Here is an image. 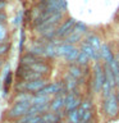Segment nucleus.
Listing matches in <instances>:
<instances>
[{"instance_id":"1","label":"nucleus","mask_w":119,"mask_h":123,"mask_svg":"<svg viewBox=\"0 0 119 123\" xmlns=\"http://www.w3.org/2000/svg\"><path fill=\"white\" fill-rule=\"evenodd\" d=\"M49 83V81L46 78H40V80H35V81H18V83L14 85V88L17 92L21 91H27L31 94H37L40 90H42L46 85Z\"/></svg>"},{"instance_id":"2","label":"nucleus","mask_w":119,"mask_h":123,"mask_svg":"<svg viewBox=\"0 0 119 123\" xmlns=\"http://www.w3.org/2000/svg\"><path fill=\"white\" fill-rule=\"evenodd\" d=\"M102 113L107 119H115L119 115V101L115 91L107 98L102 99Z\"/></svg>"},{"instance_id":"3","label":"nucleus","mask_w":119,"mask_h":123,"mask_svg":"<svg viewBox=\"0 0 119 123\" xmlns=\"http://www.w3.org/2000/svg\"><path fill=\"white\" fill-rule=\"evenodd\" d=\"M94 77H92V88L96 94H101L102 86L105 83V71H104V64L101 62H94Z\"/></svg>"},{"instance_id":"4","label":"nucleus","mask_w":119,"mask_h":123,"mask_svg":"<svg viewBox=\"0 0 119 123\" xmlns=\"http://www.w3.org/2000/svg\"><path fill=\"white\" fill-rule=\"evenodd\" d=\"M31 108L30 101H23V103H15L12 104V106L6 110V118L9 121H18L22 117H24L27 114V111Z\"/></svg>"},{"instance_id":"5","label":"nucleus","mask_w":119,"mask_h":123,"mask_svg":"<svg viewBox=\"0 0 119 123\" xmlns=\"http://www.w3.org/2000/svg\"><path fill=\"white\" fill-rule=\"evenodd\" d=\"M76 22L77 21L72 17H69V18L65 19V21L61 22L59 25V27H58V30H56V38H59V40H65V38L72 33L73 28H74V26H76Z\"/></svg>"},{"instance_id":"6","label":"nucleus","mask_w":119,"mask_h":123,"mask_svg":"<svg viewBox=\"0 0 119 123\" xmlns=\"http://www.w3.org/2000/svg\"><path fill=\"white\" fill-rule=\"evenodd\" d=\"M45 4L46 10L50 14L54 13H63L67 12V0H40Z\"/></svg>"},{"instance_id":"7","label":"nucleus","mask_w":119,"mask_h":123,"mask_svg":"<svg viewBox=\"0 0 119 123\" xmlns=\"http://www.w3.org/2000/svg\"><path fill=\"white\" fill-rule=\"evenodd\" d=\"M81 103H82V98L78 96L76 92H67V96H65V106L64 110L65 113L74 109H78L81 106Z\"/></svg>"},{"instance_id":"8","label":"nucleus","mask_w":119,"mask_h":123,"mask_svg":"<svg viewBox=\"0 0 119 123\" xmlns=\"http://www.w3.org/2000/svg\"><path fill=\"white\" fill-rule=\"evenodd\" d=\"M65 96H67V92H61V94H58L56 96H54L53 100L50 101V110L55 111V113H60L61 110H64Z\"/></svg>"},{"instance_id":"9","label":"nucleus","mask_w":119,"mask_h":123,"mask_svg":"<svg viewBox=\"0 0 119 123\" xmlns=\"http://www.w3.org/2000/svg\"><path fill=\"white\" fill-rule=\"evenodd\" d=\"M79 49H81V51H83V53L86 54V55L90 58L92 62H100V60H101V55H100V51H96V50L92 48L91 45H88L87 42H84V41L81 42Z\"/></svg>"},{"instance_id":"10","label":"nucleus","mask_w":119,"mask_h":123,"mask_svg":"<svg viewBox=\"0 0 119 123\" xmlns=\"http://www.w3.org/2000/svg\"><path fill=\"white\" fill-rule=\"evenodd\" d=\"M61 40L59 38H54L51 41H48L45 45V58H48V59H54V58H56V48L58 45H59V42Z\"/></svg>"},{"instance_id":"11","label":"nucleus","mask_w":119,"mask_h":123,"mask_svg":"<svg viewBox=\"0 0 119 123\" xmlns=\"http://www.w3.org/2000/svg\"><path fill=\"white\" fill-rule=\"evenodd\" d=\"M100 55H101V60L104 62V63L109 64L111 63L114 59H115V54L111 51V48L109 44H102L101 48H100Z\"/></svg>"},{"instance_id":"12","label":"nucleus","mask_w":119,"mask_h":123,"mask_svg":"<svg viewBox=\"0 0 119 123\" xmlns=\"http://www.w3.org/2000/svg\"><path fill=\"white\" fill-rule=\"evenodd\" d=\"M74 48H76V45L68 44V42H65L64 40H61L59 42V45H58V48H56V58H65Z\"/></svg>"},{"instance_id":"13","label":"nucleus","mask_w":119,"mask_h":123,"mask_svg":"<svg viewBox=\"0 0 119 123\" xmlns=\"http://www.w3.org/2000/svg\"><path fill=\"white\" fill-rule=\"evenodd\" d=\"M84 42H87L88 45H91L96 51H100V48H101L102 42H101V38H100L99 35L96 33H87L83 38Z\"/></svg>"},{"instance_id":"14","label":"nucleus","mask_w":119,"mask_h":123,"mask_svg":"<svg viewBox=\"0 0 119 123\" xmlns=\"http://www.w3.org/2000/svg\"><path fill=\"white\" fill-rule=\"evenodd\" d=\"M79 85V81L72 77L71 74H65L64 76V86H65V90L67 92H77V87Z\"/></svg>"},{"instance_id":"15","label":"nucleus","mask_w":119,"mask_h":123,"mask_svg":"<svg viewBox=\"0 0 119 123\" xmlns=\"http://www.w3.org/2000/svg\"><path fill=\"white\" fill-rule=\"evenodd\" d=\"M68 74H71L72 77H74L78 81H82L83 77H84V72H83V67H81L77 63L74 64H69L68 65V71H67Z\"/></svg>"},{"instance_id":"16","label":"nucleus","mask_w":119,"mask_h":123,"mask_svg":"<svg viewBox=\"0 0 119 123\" xmlns=\"http://www.w3.org/2000/svg\"><path fill=\"white\" fill-rule=\"evenodd\" d=\"M30 69H32L33 72H37V73H40V74L42 76H45V74H49V72H50V65L48 63H45V62H42V59L40 62H37V63H35L32 64L31 67H28Z\"/></svg>"},{"instance_id":"17","label":"nucleus","mask_w":119,"mask_h":123,"mask_svg":"<svg viewBox=\"0 0 119 123\" xmlns=\"http://www.w3.org/2000/svg\"><path fill=\"white\" fill-rule=\"evenodd\" d=\"M84 38V35L83 33H81V32H78L77 30H74L73 28V31H72V33L69 35V36L65 38V42H68V44H72V45H76V44H78V42H82V40Z\"/></svg>"},{"instance_id":"18","label":"nucleus","mask_w":119,"mask_h":123,"mask_svg":"<svg viewBox=\"0 0 119 123\" xmlns=\"http://www.w3.org/2000/svg\"><path fill=\"white\" fill-rule=\"evenodd\" d=\"M33 94L31 92H27V91H21V92H15V95L13 96V100L12 103L15 104V103H23V101H30L31 103V99H32Z\"/></svg>"},{"instance_id":"19","label":"nucleus","mask_w":119,"mask_h":123,"mask_svg":"<svg viewBox=\"0 0 119 123\" xmlns=\"http://www.w3.org/2000/svg\"><path fill=\"white\" fill-rule=\"evenodd\" d=\"M40 60H41L40 58L35 56L33 54H31V53H27V54H24V55H22V58H21V65L31 67L32 64L37 63V62H40Z\"/></svg>"},{"instance_id":"20","label":"nucleus","mask_w":119,"mask_h":123,"mask_svg":"<svg viewBox=\"0 0 119 123\" xmlns=\"http://www.w3.org/2000/svg\"><path fill=\"white\" fill-rule=\"evenodd\" d=\"M53 100V98L46 95H37L35 94L31 99V105H42V104H49Z\"/></svg>"},{"instance_id":"21","label":"nucleus","mask_w":119,"mask_h":123,"mask_svg":"<svg viewBox=\"0 0 119 123\" xmlns=\"http://www.w3.org/2000/svg\"><path fill=\"white\" fill-rule=\"evenodd\" d=\"M79 53H81V49H79V48H77V46H76V48L73 49L72 51H71V53H69L67 56L64 58V59H65V62H67L68 64H74L76 62H77V59H78V55H79Z\"/></svg>"},{"instance_id":"22","label":"nucleus","mask_w":119,"mask_h":123,"mask_svg":"<svg viewBox=\"0 0 119 123\" xmlns=\"http://www.w3.org/2000/svg\"><path fill=\"white\" fill-rule=\"evenodd\" d=\"M67 119L69 123H79L81 122V113H79V108L74 110H71L67 113Z\"/></svg>"},{"instance_id":"23","label":"nucleus","mask_w":119,"mask_h":123,"mask_svg":"<svg viewBox=\"0 0 119 123\" xmlns=\"http://www.w3.org/2000/svg\"><path fill=\"white\" fill-rule=\"evenodd\" d=\"M90 62H91L90 58H88L83 51H81V53H79V55H78V59H77L76 63L78 64V65H81V67H83V68H87V67H88V64H90Z\"/></svg>"},{"instance_id":"24","label":"nucleus","mask_w":119,"mask_h":123,"mask_svg":"<svg viewBox=\"0 0 119 123\" xmlns=\"http://www.w3.org/2000/svg\"><path fill=\"white\" fill-rule=\"evenodd\" d=\"M81 110H91L94 109V104H92V100L91 99H82V103H81V106H79Z\"/></svg>"},{"instance_id":"25","label":"nucleus","mask_w":119,"mask_h":123,"mask_svg":"<svg viewBox=\"0 0 119 123\" xmlns=\"http://www.w3.org/2000/svg\"><path fill=\"white\" fill-rule=\"evenodd\" d=\"M6 38H8V28L3 25V23H0V44L8 42Z\"/></svg>"},{"instance_id":"26","label":"nucleus","mask_w":119,"mask_h":123,"mask_svg":"<svg viewBox=\"0 0 119 123\" xmlns=\"http://www.w3.org/2000/svg\"><path fill=\"white\" fill-rule=\"evenodd\" d=\"M9 49H10L9 42H3V44H0V58L5 56L8 54V51H9Z\"/></svg>"},{"instance_id":"27","label":"nucleus","mask_w":119,"mask_h":123,"mask_svg":"<svg viewBox=\"0 0 119 123\" xmlns=\"http://www.w3.org/2000/svg\"><path fill=\"white\" fill-rule=\"evenodd\" d=\"M22 32H21V37H19V50H21V53H22V50H23V41H24V32H23V30H21Z\"/></svg>"},{"instance_id":"28","label":"nucleus","mask_w":119,"mask_h":123,"mask_svg":"<svg viewBox=\"0 0 119 123\" xmlns=\"http://www.w3.org/2000/svg\"><path fill=\"white\" fill-rule=\"evenodd\" d=\"M21 22H22V10L17 14V17H15V19H14V22H13V23H14V26H18Z\"/></svg>"},{"instance_id":"29","label":"nucleus","mask_w":119,"mask_h":123,"mask_svg":"<svg viewBox=\"0 0 119 123\" xmlns=\"http://www.w3.org/2000/svg\"><path fill=\"white\" fill-rule=\"evenodd\" d=\"M6 6V1H0V12H3Z\"/></svg>"},{"instance_id":"30","label":"nucleus","mask_w":119,"mask_h":123,"mask_svg":"<svg viewBox=\"0 0 119 123\" xmlns=\"http://www.w3.org/2000/svg\"><path fill=\"white\" fill-rule=\"evenodd\" d=\"M115 94H117V99H118V101H119V88L115 90Z\"/></svg>"},{"instance_id":"31","label":"nucleus","mask_w":119,"mask_h":123,"mask_svg":"<svg viewBox=\"0 0 119 123\" xmlns=\"http://www.w3.org/2000/svg\"><path fill=\"white\" fill-rule=\"evenodd\" d=\"M3 63H4V62L1 60V58H0V68H1V67H3Z\"/></svg>"},{"instance_id":"32","label":"nucleus","mask_w":119,"mask_h":123,"mask_svg":"<svg viewBox=\"0 0 119 123\" xmlns=\"http://www.w3.org/2000/svg\"><path fill=\"white\" fill-rule=\"evenodd\" d=\"M59 123H69V122H68V121H67V122H65V121H60Z\"/></svg>"},{"instance_id":"33","label":"nucleus","mask_w":119,"mask_h":123,"mask_svg":"<svg viewBox=\"0 0 119 123\" xmlns=\"http://www.w3.org/2000/svg\"><path fill=\"white\" fill-rule=\"evenodd\" d=\"M117 19H118V22H119V15H118V17H117Z\"/></svg>"},{"instance_id":"34","label":"nucleus","mask_w":119,"mask_h":123,"mask_svg":"<svg viewBox=\"0 0 119 123\" xmlns=\"http://www.w3.org/2000/svg\"><path fill=\"white\" fill-rule=\"evenodd\" d=\"M0 1H6V0H0Z\"/></svg>"},{"instance_id":"35","label":"nucleus","mask_w":119,"mask_h":123,"mask_svg":"<svg viewBox=\"0 0 119 123\" xmlns=\"http://www.w3.org/2000/svg\"><path fill=\"white\" fill-rule=\"evenodd\" d=\"M118 45H119V40H118Z\"/></svg>"}]
</instances>
